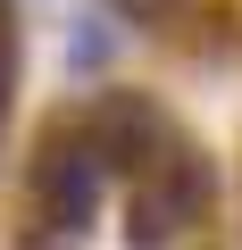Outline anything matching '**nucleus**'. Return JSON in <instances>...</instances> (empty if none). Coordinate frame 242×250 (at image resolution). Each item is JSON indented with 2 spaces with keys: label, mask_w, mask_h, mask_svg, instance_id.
Wrapping results in <instances>:
<instances>
[{
  "label": "nucleus",
  "mask_w": 242,
  "mask_h": 250,
  "mask_svg": "<svg viewBox=\"0 0 242 250\" xmlns=\"http://www.w3.org/2000/svg\"><path fill=\"white\" fill-rule=\"evenodd\" d=\"M117 9H134V17H159V9H167V0H117Z\"/></svg>",
  "instance_id": "nucleus-4"
},
{
  "label": "nucleus",
  "mask_w": 242,
  "mask_h": 250,
  "mask_svg": "<svg viewBox=\"0 0 242 250\" xmlns=\"http://www.w3.org/2000/svg\"><path fill=\"white\" fill-rule=\"evenodd\" d=\"M25 250H59V242H25Z\"/></svg>",
  "instance_id": "nucleus-6"
},
{
  "label": "nucleus",
  "mask_w": 242,
  "mask_h": 250,
  "mask_svg": "<svg viewBox=\"0 0 242 250\" xmlns=\"http://www.w3.org/2000/svg\"><path fill=\"white\" fill-rule=\"evenodd\" d=\"M0 108H9V42H0Z\"/></svg>",
  "instance_id": "nucleus-5"
},
{
  "label": "nucleus",
  "mask_w": 242,
  "mask_h": 250,
  "mask_svg": "<svg viewBox=\"0 0 242 250\" xmlns=\"http://www.w3.org/2000/svg\"><path fill=\"white\" fill-rule=\"evenodd\" d=\"M34 184H42V208H50L59 225H84V217L100 208V150H92V142H59Z\"/></svg>",
  "instance_id": "nucleus-1"
},
{
  "label": "nucleus",
  "mask_w": 242,
  "mask_h": 250,
  "mask_svg": "<svg viewBox=\"0 0 242 250\" xmlns=\"http://www.w3.org/2000/svg\"><path fill=\"white\" fill-rule=\"evenodd\" d=\"M151 200L167 208V225H176V217H200V208H209V175H200L192 159H167V175H159Z\"/></svg>",
  "instance_id": "nucleus-3"
},
{
  "label": "nucleus",
  "mask_w": 242,
  "mask_h": 250,
  "mask_svg": "<svg viewBox=\"0 0 242 250\" xmlns=\"http://www.w3.org/2000/svg\"><path fill=\"white\" fill-rule=\"evenodd\" d=\"M151 142H159V117H151L142 100L109 92V100L92 108V150H100V159H126V167H134V150H151Z\"/></svg>",
  "instance_id": "nucleus-2"
}]
</instances>
